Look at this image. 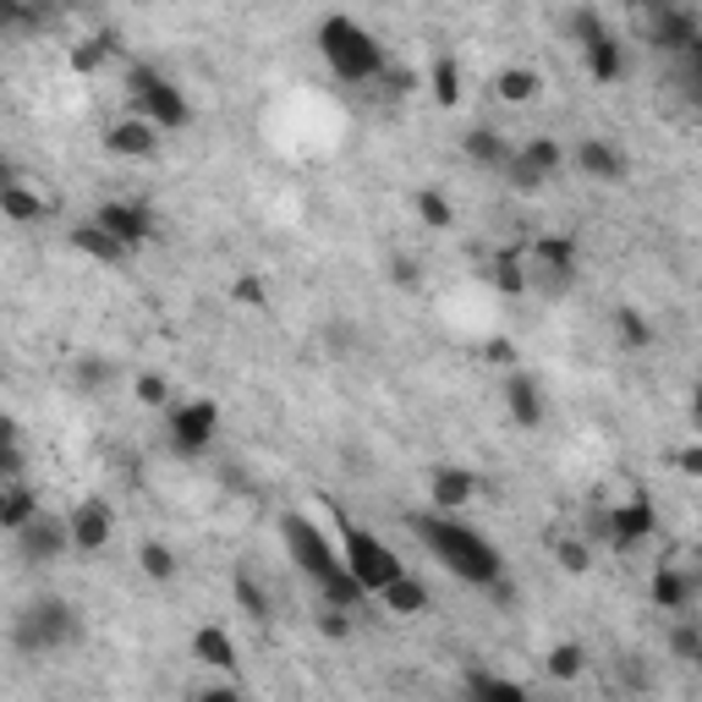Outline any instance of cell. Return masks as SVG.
<instances>
[{"mask_svg": "<svg viewBox=\"0 0 702 702\" xmlns=\"http://www.w3.org/2000/svg\"><path fill=\"white\" fill-rule=\"evenodd\" d=\"M83 637V620L66 598H33L17 609V626H11V648L28 653V659H44L55 648H72Z\"/></svg>", "mask_w": 702, "mask_h": 702, "instance_id": "obj_4", "label": "cell"}, {"mask_svg": "<svg viewBox=\"0 0 702 702\" xmlns=\"http://www.w3.org/2000/svg\"><path fill=\"white\" fill-rule=\"evenodd\" d=\"M379 598L390 604V615H422L428 609V587H422L412 570H401L390 587H379Z\"/></svg>", "mask_w": 702, "mask_h": 702, "instance_id": "obj_21", "label": "cell"}, {"mask_svg": "<svg viewBox=\"0 0 702 702\" xmlns=\"http://www.w3.org/2000/svg\"><path fill=\"white\" fill-rule=\"evenodd\" d=\"M467 159H472V165H483V170H505L511 148H505V138H500V133L478 127V133H467Z\"/></svg>", "mask_w": 702, "mask_h": 702, "instance_id": "obj_27", "label": "cell"}, {"mask_svg": "<svg viewBox=\"0 0 702 702\" xmlns=\"http://www.w3.org/2000/svg\"><path fill=\"white\" fill-rule=\"evenodd\" d=\"M94 226H105V231H111L122 248H133V253H138L143 242L154 237V214H148L143 203H99Z\"/></svg>", "mask_w": 702, "mask_h": 702, "instance_id": "obj_13", "label": "cell"}, {"mask_svg": "<svg viewBox=\"0 0 702 702\" xmlns=\"http://www.w3.org/2000/svg\"><path fill=\"white\" fill-rule=\"evenodd\" d=\"M318 631L324 637H352V609H340V604H324V615H318Z\"/></svg>", "mask_w": 702, "mask_h": 702, "instance_id": "obj_39", "label": "cell"}, {"mask_svg": "<svg viewBox=\"0 0 702 702\" xmlns=\"http://www.w3.org/2000/svg\"><path fill=\"white\" fill-rule=\"evenodd\" d=\"M483 357H489V363H511L516 352H511V340H489V346H483Z\"/></svg>", "mask_w": 702, "mask_h": 702, "instance_id": "obj_45", "label": "cell"}, {"mask_svg": "<svg viewBox=\"0 0 702 702\" xmlns=\"http://www.w3.org/2000/svg\"><path fill=\"white\" fill-rule=\"evenodd\" d=\"M505 407H511V418L522 422V428H538V422H544V396H538V385H533L527 374H516V379L505 385Z\"/></svg>", "mask_w": 702, "mask_h": 702, "instance_id": "obj_19", "label": "cell"}, {"mask_svg": "<svg viewBox=\"0 0 702 702\" xmlns=\"http://www.w3.org/2000/svg\"><path fill=\"white\" fill-rule=\"evenodd\" d=\"M72 248L88 253L94 264H122V259L133 253V248H122V242H116L105 226H94V220H88V226H72Z\"/></svg>", "mask_w": 702, "mask_h": 702, "instance_id": "obj_18", "label": "cell"}, {"mask_svg": "<svg viewBox=\"0 0 702 702\" xmlns=\"http://www.w3.org/2000/svg\"><path fill=\"white\" fill-rule=\"evenodd\" d=\"M111 50H116V39H111V33H99V39H83V44L72 50V72H99Z\"/></svg>", "mask_w": 702, "mask_h": 702, "instance_id": "obj_29", "label": "cell"}, {"mask_svg": "<svg viewBox=\"0 0 702 702\" xmlns=\"http://www.w3.org/2000/svg\"><path fill=\"white\" fill-rule=\"evenodd\" d=\"M66 533H72V549L94 555V549L111 544V533H116V511H111L105 500H83V505L66 516Z\"/></svg>", "mask_w": 702, "mask_h": 702, "instance_id": "obj_12", "label": "cell"}, {"mask_svg": "<svg viewBox=\"0 0 702 702\" xmlns=\"http://www.w3.org/2000/svg\"><path fill=\"white\" fill-rule=\"evenodd\" d=\"M467 692H494V698H522V687L516 681H505V675H494V670H467Z\"/></svg>", "mask_w": 702, "mask_h": 702, "instance_id": "obj_34", "label": "cell"}, {"mask_svg": "<svg viewBox=\"0 0 702 702\" xmlns=\"http://www.w3.org/2000/svg\"><path fill=\"white\" fill-rule=\"evenodd\" d=\"M615 329H620V340H626L631 352H642V346L653 340V329H648V318H642L637 307H615Z\"/></svg>", "mask_w": 702, "mask_h": 702, "instance_id": "obj_30", "label": "cell"}, {"mask_svg": "<svg viewBox=\"0 0 702 702\" xmlns=\"http://www.w3.org/2000/svg\"><path fill=\"white\" fill-rule=\"evenodd\" d=\"M653 604L659 609H670V615H681V609H692V598H698V576L692 570H653Z\"/></svg>", "mask_w": 702, "mask_h": 702, "instance_id": "obj_17", "label": "cell"}, {"mask_svg": "<svg viewBox=\"0 0 702 702\" xmlns=\"http://www.w3.org/2000/svg\"><path fill=\"white\" fill-rule=\"evenodd\" d=\"M346 570L357 576L363 593H379V587H390L407 565H401V555H396L390 544H379L368 527H346Z\"/></svg>", "mask_w": 702, "mask_h": 702, "instance_id": "obj_6", "label": "cell"}, {"mask_svg": "<svg viewBox=\"0 0 702 702\" xmlns=\"http://www.w3.org/2000/svg\"><path fill=\"white\" fill-rule=\"evenodd\" d=\"M433 94H439V105H455V99H461V72H455V61H439V66H433Z\"/></svg>", "mask_w": 702, "mask_h": 702, "instance_id": "obj_37", "label": "cell"}, {"mask_svg": "<svg viewBox=\"0 0 702 702\" xmlns=\"http://www.w3.org/2000/svg\"><path fill=\"white\" fill-rule=\"evenodd\" d=\"M133 390H138L143 407H165V401H170V390H165V379H159V374H138V385H133Z\"/></svg>", "mask_w": 702, "mask_h": 702, "instance_id": "obj_41", "label": "cell"}, {"mask_svg": "<svg viewBox=\"0 0 702 702\" xmlns=\"http://www.w3.org/2000/svg\"><path fill=\"white\" fill-rule=\"evenodd\" d=\"M318 55L329 61V72L340 83H374L385 72V44L352 17H324L318 22Z\"/></svg>", "mask_w": 702, "mask_h": 702, "instance_id": "obj_3", "label": "cell"}, {"mask_svg": "<svg viewBox=\"0 0 702 702\" xmlns=\"http://www.w3.org/2000/svg\"><path fill=\"white\" fill-rule=\"evenodd\" d=\"M17 181V170H11V159H0V187H11Z\"/></svg>", "mask_w": 702, "mask_h": 702, "instance_id": "obj_49", "label": "cell"}, {"mask_svg": "<svg viewBox=\"0 0 702 702\" xmlns=\"http://www.w3.org/2000/svg\"><path fill=\"white\" fill-rule=\"evenodd\" d=\"M576 165H581L593 181H626V170H631V159H626L615 143H604V138L576 143Z\"/></svg>", "mask_w": 702, "mask_h": 702, "instance_id": "obj_15", "label": "cell"}, {"mask_svg": "<svg viewBox=\"0 0 702 702\" xmlns=\"http://www.w3.org/2000/svg\"><path fill=\"white\" fill-rule=\"evenodd\" d=\"M143 570H148V581H176V555L165 549V544H143Z\"/></svg>", "mask_w": 702, "mask_h": 702, "instance_id": "obj_35", "label": "cell"}, {"mask_svg": "<svg viewBox=\"0 0 702 702\" xmlns=\"http://www.w3.org/2000/svg\"><path fill=\"white\" fill-rule=\"evenodd\" d=\"M237 296L259 307V302H264V281H237Z\"/></svg>", "mask_w": 702, "mask_h": 702, "instance_id": "obj_46", "label": "cell"}, {"mask_svg": "<svg viewBox=\"0 0 702 702\" xmlns=\"http://www.w3.org/2000/svg\"><path fill=\"white\" fill-rule=\"evenodd\" d=\"M192 653H198L209 670H237V642H231L220 626H203V631L192 637Z\"/></svg>", "mask_w": 702, "mask_h": 702, "instance_id": "obj_22", "label": "cell"}, {"mask_svg": "<svg viewBox=\"0 0 702 702\" xmlns=\"http://www.w3.org/2000/svg\"><path fill=\"white\" fill-rule=\"evenodd\" d=\"M0 214L17 220V226H39V220H44V198L28 192L22 181H11V187H0Z\"/></svg>", "mask_w": 702, "mask_h": 702, "instance_id": "obj_23", "label": "cell"}, {"mask_svg": "<svg viewBox=\"0 0 702 702\" xmlns=\"http://www.w3.org/2000/svg\"><path fill=\"white\" fill-rule=\"evenodd\" d=\"M412 533H418V544L444 565L455 581L494 587V581L505 576L500 549H494L483 533H472V527H461V522H450V516H412Z\"/></svg>", "mask_w": 702, "mask_h": 702, "instance_id": "obj_1", "label": "cell"}, {"mask_svg": "<svg viewBox=\"0 0 702 702\" xmlns=\"http://www.w3.org/2000/svg\"><path fill=\"white\" fill-rule=\"evenodd\" d=\"M105 148L122 154V159H148V154H159V127L143 122V116H127L105 133Z\"/></svg>", "mask_w": 702, "mask_h": 702, "instance_id": "obj_14", "label": "cell"}, {"mask_svg": "<svg viewBox=\"0 0 702 702\" xmlns=\"http://www.w3.org/2000/svg\"><path fill=\"white\" fill-rule=\"evenodd\" d=\"M6 439H17V422H11L6 412H0V444H6Z\"/></svg>", "mask_w": 702, "mask_h": 702, "instance_id": "obj_48", "label": "cell"}, {"mask_svg": "<svg viewBox=\"0 0 702 702\" xmlns=\"http://www.w3.org/2000/svg\"><path fill=\"white\" fill-rule=\"evenodd\" d=\"M33 511H39V494H33L22 478L0 483V527H6V533H17V527H22Z\"/></svg>", "mask_w": 702, "mask_h": 702, "instance_id": "obj_20", "label": "cell"}, {"mask_svg": "<svg viewBox=\"0 0 702 702\" xmlns=\"http://www.w3.org/2000/svg\"><path fill=\"white\" fill-rule=\"evenodd\" d=\"M494 88H500V99H505V105H527V99H538L544 77H538L533 66H505V72L494 77Z\"/></svg>", "mask_w": 702, "mask_h": 702, "instance_id": "obj_25", "label": "cell"}, {"mask_svg": "<svg viewBox=\"0 0 702 702\" xmlns=\"http://www.w3.org/2000/svg\"><path fill=\"white\" fill-rule=\"evenodd\" d=\"M565 165V148L555 138H533V143H522L511 159H505V181L516 187V192H538L555 170Z\"/></svg>", "mask_w": 702, "mask_h": 702, "instance_id": "obj_9", "label": "cell"}, {"mask_svg": "<svg viewBox=\"0 0 702 702\" xmlns=\"http://www.w3.org/2000/svg\"><path fill=\"white\" fill-rule=\"evenodd\" d=\"M670 648H675V659L698 664V659H702V631L692 626V620H681V626H675V637H670Z\"/></svg>", "mask_w": 702, "mask_h": 702, "instance_id": "obj_38", "label": "cell"}, {"mask_svg": "<svg viewBox=\"0 0 702 702\" xmlns=\"http://www.w3.org/2000/svg\"><path fill=\"white\" fill-rule=\"evenodd\" d=\"M653 527H659V511L637 494V500H626V505H609L604 516H598V538L604 544H615V549H637L642 538H653Z\"/></svg>", "mask_w": 702, "mask_h": 702, "instance_id": "obj_8", "label": "cell"}, {"mask_svg": "<svg viewBox=\"0 0 702 702\" xmlns=\"http://www.w3.org/2000/svg\"><path fill=\"white\" fill-rule=\"evenodd\" d=\"M681 472H687V478H698V472H702V450H698V444H692V450H681Z\"/></svg>", "mask_w": 702, "mask_h": 702, "instance_id": "obj_47", "label": "cell"}, {"mask_svg": "<svg viewBox=\"0 0 702 702\" xmlns=\"http://www.w3.org/2000/svg\"><path fill=\"white\" fill-rule=\"evenodd\" d=\"M237 604H242V609H248L253 620H270V593H264V587H259V581H253L248 570L237 576Z\"/></svg>", "mask_w": 702, "mask_h": 702, "instance_id": "obj_33", "label": "cell"}, {"mask_svg": "<svg viewBox=\"0 0 702 702\" xmlns=\"http://www.w3.org/2000/svg\"><path fill=\"white\" fill-rule=\"evenodd\" d=\"M653 22H648V39L664 50V55H687L702 44V28H698V11L692 6H675V0H648Z\"/></svg>", "mask_w": 702, "mask_h": 702, "instance_id": "obj_7", "label": "cell"}, {"mask_svg": "<svg viewBox=\"0 0 702 702\" xmlns=\"http://www.w3.org/2000/svg\"><path fill=\"white\" fill-rule=\"evenodd\" d=\"M281 538H285V549H291V560H296L307 576H313V581H318L324 604H340V609H357V604H363L357 576H352V570H346V560H340V555L324 544V533H318L307 516H285Z\"/></svg>", "mask_w": 702, "mask_h": 702, "instance_id": "obj_2", "label": "cell"}, {"mask_svg": "<svg viewBox=\"0 0 702 702\" xmlns=\"http://www.w3.org/2000/svg\"><path fill=\"white\" fill-rule=\"evenodd\" d=\"M390 275H396L401 285H418V264H412V259H396V264H390Z\"/></svg>", "mask_w": 702, "mask_h": 702, "instance_id": "obj_44", "label": "cell"}, {"mask_svg": "<svg viewBox=\"0 0 702 702\" xmlns=\"http://www.w3.org/2000/svg\"><path fill=\"white\" fill-rule=\"evenodd\" d=\"M428 494H433V505H439V511H461V505L478 494V478H472L467 467H433Z\"/></svg>", "mask_w": 702, "mask_h": 702, "instance_id": "obj_16", "label": "cell"}, {"mask_svg": "<svg viewBox=\"0 0 702 702\" xmlns=\"http://www.w3.org/2000/svg\"><path fill=\"white\" fill-rule=\"evenodd\" d=\"M565 28H570V39H576V44H581V50H587V44H598V39H604V33H609V28H604V22H598V11H593V6H576V11H570V22H565Z\"/></svg>", "mask_w": 702, "mask_h": 702, "instance_id": "obj_31", "label": "cell"}, {"mask_svg": "<svg viewBox=\"0 0 702 702\" xmlns=\"http://www.w3.org/2000/svg\"><path fill=\"white\" fill-rule=\"evenodd\" d=\"M587 560H593V555H587V544H576V538H565V544H560V565L570 570V576H587Z\"/></svg>", "mask_w": 702, "mask_h": 702, "instance_id": "obj_42", "label": "cell"}, {"mask_svg": "<svg viewBox=\"0 0 702 702\" xmlns=\"http://www.w3.org/2000/svg\"><path fill=\"white\" fill-rule=\"evenodd\" d=\"M418 214H422V226H433V231H444L450 220H455V209H450V198L444 192H418Z\"/></svg>", "mask_w": 702, "mask_h": 702, "instance_id": "obj_32", "label": "cell"}, {"mask_svg": "<svg viewBox=\"0 0 702 702\" xmlns=\"http://www.w3.org/2000/svg\"><path fill=\"white\" fill-rule=\"evenodd\" d=\"M44 22L39 0H0V33H33Z\"/></svg>", "mask_w": 702, "mask_h": 702, "instance_id": "obj_28", "label": "cell"}, {"mask_svg": "<svg viewBox=\"0 0 702 702\" xmlns=\"http://www.w3.org/2000/svg\"><path fill=\"white\" fill-rule=\"evenodd\" d=\"M11 478H22V450H17V439L0 444V483H11Z\"/></svg>", "mask_w": 702, "mask_h": 702, "instance_id": "obj_43", "label": "cell"}, {"mask_svg": "<svg viewBox=\"0 0 702 702\" xmlns=\"http://www.w3.org/2000/svg\"><path fill=\"white\" fill-rule=\"evenodd\" d=\"M127 99H133V116L154 122L159 133H181V127L192 122L187 94H181L170 77H159L154 66H127Z\"/></svg>", "mask_w": 702, "mask_h": 702, "instance_id": "obj_5", "label": "cell"}, {"mask_svg": "<svg viewBox=\"0 0 702 702\" xmlns=\"http://www.w3.org/2000/svg\"><path fill=\"white\" fill-rule=\"evenodd\" d=\"M581 664H587V653H581L576 642H560V648H549V675H555V681H570V675H581Z\"/></svg>", "mask_w": 702, "mask_h": 702, "instance_id": "obj_36", "label": "cell"}, {"mask_svg": "<svg viewBox=\"0 0 702 702\" xmlns=\"http://www.w3.org/2000/svg\"><path fill=\"white\" fill-rule=\"evenodd\" d=\"M220 433V407L214 401H181L170 407V444L176 455H203Z\"/></svg>", "mask_w": 702, "mask_h": 702, "instance_id": "obj_10", "label": "cell"}, {"mask_svg": "<svg viewBox=\"0 0 702 702\" xmlns=\"http://www.w3.org/2000/svg\"><path fill=\"white\" fill-rule=\"evenodd\" d=\"M587 72H593L598 83H620V77H626V55H620L615 33H604L598 44H587Z\"/></svg>", "mask_w": 702, "mask_h": 702, "instance_id": "obj_24", "label": "cell"}, {"mask_svg": "<svg viewBox=\"0 0 702 702\" xmlns=\"http://www.w3.org/2000/svg\"><path fill=\"white\" fill-rule=\"evenodd\" d=\"M77 385H83V390H105V385H111V363L83 357V363H77Z\"/></svg>", "mask_w": 702, "mask_h": 702, "instance_id": "obj_40", "label": "cell"}, {"mask_svg": "<svg viewBox=\"0 0 702 702\" xmlns=\"http://www.w3.org/2000/svg\"><path fill=\"white\" fill-rule=\"evenodd\" d=\"M489 281L500 285L505 296H522V291H527V259H522V248H511V253L489 259Z\"/></svg>", "mask_w": 702, "mask_h": 702, "instance_id": "obj_26", "label": "cell"}, {"mask_svg": "<svg viewBox=\"0 0 702 702\" xmlns=\"http://www.w3.org/2000/svg\"><path fill=\"white\" fill-rule=\"evenodd\" d=\"M17 549H22V560H55L61 549H72V533H66V522L61 516H50V511H33L22 527H17Z\"/></svg>", "mask_w": 702, "mask_h": 702, "instance_id": "obj_11", "label": "cell"}]
</instances>
